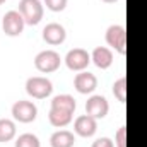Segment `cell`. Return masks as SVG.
Returning <instances> with one entry per match:
<instances>
[{
  "label": "cell",
  "instance_id": "obj_16",
  "mask_svg": "<svg viewBox=\"0 0 147 147\" xmlns=\"http://www.w3.org/2000/svg\"><path fill=\"white\" fill-rule=\"evenodd\" d=\"M16 137V123L9 118H0V142H10Z\"/></svg>",
  "mask_w": 147,
  "mask_h": 147
},
{
  "label": "cell",
  "instance_id": "obj_3",
  "mask_svg": "<svg viewBox=\"0 0 147 147\" xmlns=\"http://www.w3.org/2000/svg\"><path fill=\"white\" fill-rule=\"evenodd\" d=\"M60 63H62V58L55 50H43L34 57V67L43 74H51L58 70Z\"/></svg>",
  "mask_w": 147,
  "mask_h": 147
},
{
  "label": "cell",
  "instance_id": "obj_12",
  "mask_svg": "<svg viewBox=\"0 0 147 147\" xmlns=\"http://www.w3.org/2000/svg\"><path fill=\"white\" fill-rule=\"evenodd\" d=\"M91 62L101 70L110 69L111 63H113V51L110 48H106V46H98L91 53Z\"/></svg>",
  "mask_w": 147,
  "mask_h": 147
},
{
  "label": "cell",
  "instance_id": "obj_10",
  "mask_svg": "<svg viewBox=\"0 0 147 147\" xmlns=\"http://www.w3.org/2000/svg\"><path fill=\"white\" fill-rule=\"evenodd\" d=\"M74 87L80 94H91L98 87V77L87 70H82L74 77Z\"/></svg>",
  "mask_w": 147,
  "mask_h": 147
},
{
  "label": "cell",
  "instance_id": "obj_5",
  "mask_svg": "<svg viewBox=\"0 0 147 147\" xmlns=\"http://www.w3.org/2000/svg\"><path fill=\"white\" fill-rule=\"evenodd\" d=\"M12 116L19 123H31V121L36 120L38 108H36V105L31 103V101L19 99V101H16L12 105Z\"/></svg>",
  "mask_w": 147,
  "mask_h": 147
},
{
  "label": "cell",
  "instance_id": "obj_14",
  "mask_svg": "<svg viewBox=\"0 0 147 147\" xmlns=\"http://www.w3.org/2000/svg\"><path fill=\"white\" fill-rule=\"evenodd\" d=\"M75 137L69 130H57L50 137V146L51 147H74Z\"/></svg>",
  "mask_w": 147,
  "mask_h": 147
},
{
  "label": "cell",
  "instance_id": "obj_17",
  "mask_svg": "<svg viewBox=\"0 0 147 147\" xmlns=\"http://www.w3.org/2000/svg\"><path fill=\"white\" fill-rule=\"evenodd\" d=\"M16 147H41V144H39V139H38L34 134L26 132V134H21L17 137Z\"/></svg>",
  "mask_w": 147,
  "mask_h": 147
},
{
  "label": "cell",
  "instance_id": "obj_2",
  "mask_svg": "<svg viewBox=\"0 0 147 147\" xmlns=\"http://www.w3.org/2000/svg\"><path fill=\"white\" fill-rule=\"evenodd\" d=\"M19 12L24 17V22L29 26H36L41 22L45 9L41 0H21L19 2Z\"/></svg>",
  "mask_w": 147,
  "mask_h": 147
},
{
  "label": "cell",
  "instance_id": "obj_13",
  "mask_svg": "<svg viewBox=\"0 0 147 147\" xmlns=\"http://www.w3.org/2000/svg\"><path fill=\"white\" fill-rule=\"evenodd\" d=\"M74 118V113L65 110H57V108H50V113H48V120L53 127L57 128H63L67 127Z\"/></svg>",
  "mask_w": 147,
  "mask_h": 147
},
{
  "label": "cell",
  "instance_id": "obj_19",
  "mask_svg": "<svg viewBox=\"0 0 147 147\" xmlns=\"http://www.w3.org/2000/svg\"><path fill=\"white\" fill-rule=\"evenodd\" d=\"M67 3H69V0H45L46 9H50L51 12H62V10H65Z\"/></svg>",
  "mask_w": 147,
  "mask_h": 147
},
{
  "label": "cell",
  "instance_id": "obj_15",
  "mask_svg": "<svg viewBox=\"0 0 147 147\" xmlns=\"http://www.w3.org/2000/svg\"><path fill=\"white\" fill-rule=\"evenodd\" d=\"M51 108H57V110H65L74 113L77 108V103L70 94H58L51 99Z\"/></svg>",
  "mask_w": 147,
  "mask_h": 147
},
{
  "label": "cell",
  "instance_id": "obj_18",
  "mask_svg": "<svg viewBox=\"0 0 147 147\" xmlns=\"http://www.w3.org/2000/svg\"><path fill=\"white\" fill-rule=\"evenodd\" d=\"M113 94L120 103L127 101V77H120L113 84Z\"/></svg>",
  "mask_w": 147,
  "mask_h": 147
},
{
  "label": "cell",
  "instance_id": "obj_8",
  "mask_svg": "<svg viewBox=\"0 0 147 147\" xmlns=\"http://www.w3.org/2000/svg\"><path fill=\"white\" fill-rule=\"evenodd\" d=\"M108 111H110V103H108V99L105 96L96 94V96H91L86 101V113L89 116L96 118V120L105 118L108 115Z\"/></svg>",
  "mask_w": 147,
  "mask_h": 147
},
{
  "label": "cell",
  "instance_id": "obj_21",
  "mask_svg": "<svg viewBox=\"0 0 147 147\" xmlns=\"http://www.w3.org/2000/svg\"><path fill=\"white\" fill-rule=\"evenodd\" d=\"M91 147H115V142L111 140L110 137H99L92 142Z\"/></svg>",
  "mask_w": 147,
  "mask_h": 147
},
{
  "label": "cell",
  "instance_id": "obj_23",
  "mask_svg": "<svg viewBox=\"0 0 147 147\" xmlns=\"http://www.w3.org/2000/svg\"><path fill=\"white\" fill-rule=\"evenodd\" d=\"M5 2H7V0H0V3H5Z\"/></svg>",
  "mask_w": 147,
  "mask_h": 147
},
{
  "label": "cell",
  "instance_id": "obj_7",
  "mask_svg": "<svg viewBox=\"0 0 147 147\" xmlns=\"http://www.w3.org/2000/svg\"><path fill=\"white\" fill-rule=\"evenodd\" d=\"M91 63V55L84 48H74L65 55V65L74 72H82Z\"/></svg>",
  "mask_w": 147,
  "mask_h": 147
},
{
  "label": "cell",
  "instance_id": "obj_22",
  "mask_svg": "<svg viewBox=\"0 0 147 147\" xmlns=\"http://www.w3.org/2000/svg\"><path fill=\"white\" fill-rule=\"evenodd\" d=\"M105 3H115V2H118V0H103Z\"/></svg>",
  "mask_w": 147,
  "mask_h": 147
},
{
  "label": "cell",
  "instance_id": "obj_11",
  "mask_svg": "<svg viewBox=\"0 0 147 147\" xmlns=\"http://www.w3.org/2000/svg\"><path fill=\"white\" fill-rule=\"evenodd\" d=\"M65 38H67V31H65V28H63L62 24H58V22H50V24H46L45 29H43V39H45L48 45H51V46L62 45V43L65 41Z\"/></svg>",
  "mask_w": 147,
  "mask_h": 147
},
{
  "label": "cell",
  "instance_id": "obj_1",
  "mask_svg": "<svg viewBox=\"0 0 147 147\" xmlns=\"http://www.w3.org/2000/svg\"><path fill=\"white\" fill-rule=\"evenodd\" d=\"M26 92L34 99H45L53 92V84L46 77L34 75L26 80Z\"/></svg>",
  "mask_w": 147,
  "mask_h": 147
},
{
  "label": "cell",
  "instance_id": "obj_4",
  "mask_svg": "<svg viewBox=\"0 0 147 147\" xmlns=\"http://www.w3.org/2000/svg\"><path fill=\"white\" fill-rule=\"evenodd\" d=\"M106 43L110 45L115 51H118L120 55H125L127 53V29L120 24H113L106 29V34H105Z\"/></svg>",
  "mask_w": 147,
  "mask_h": 147
},
{
  "label": "cell",
  "instance_id": "obj_6",
  "mask_svg": "<svg viewBox=\"0 0 147 147\" xmlns=\"http://www.w3.org/2000/svg\"><path fill=\"white\" fill-rule=\"evenodd\" d=\"M24 26H26V22H24V17L21 16L19 10H9L2 19V29L10 38L19 36L24 31Z\"/></svg>",
  "mask_w": 147,
  "mask_h": 147
},
{
  "label": "cell",
  "instance_id": "obj_20",
  "mask_svg": "<svg viewBox=\"0 0 147 147\" xmlns=\"http://www.w3.org/2000/svg\"><path fill=\"white\" fill-rule=\"evenodd\" d=\"M115 147H127V128L120 127L115 134Z\"/></svg>",
  "mask_w": 147,
  "mask_h": 147
},
{
  "label": "cell",
  "instance_id": "obj_9",
  "mask_svg": "<svg viewBox=\"0 0 147 147\" xmlns=\"http://www.w3.org/2000/svg\"><path fill=\"white\" fill-rule=\"evenodd\" d=\"M96 130H98V120L89 116L87 113L77 116L75 121H74V132L77 135H80V137H86V139L92 137L96 134Z\"/></svg>",
  "mask_w": 147,
  "mask_h": 147
}]
</instances>
